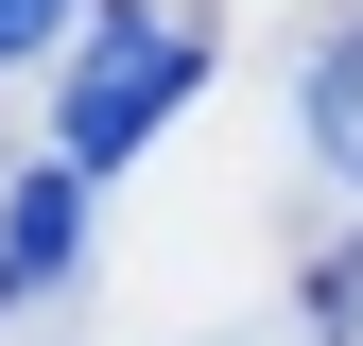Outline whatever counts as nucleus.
<instances>
[{
  "instance_id": "obj_5",
  "label": "nucleus",
  "mask_w": 363,
  "mask_h": 346,
  "mask_svg": "<svg viewBox=\"0 0 363 346\" xmlns=\"http://www.w3.org/2000/svg\"><path fill=\"white\" fill-rule=\"evenodd\" d=\"M329 329H346V346H363V260H346V277H329Z\"/></svg>"
},
{
  "instance_id": "obj_3",
  "label": "nucleus",
  "mask_w": 363,
  "mask_h": 346,
  "mask_svg": "<svg viewBox=\"0 0 363 346\" xmlns=\"http://www.w3.org/2000/svg\"><path fill=\"white\" fill-rule=\"evenodd\" d=\"M311 156L363 191V35H329V69H311Z\"/></svg>"
},
{
  "instance_id": "obj_4",
  "label": "nucleus",
  "mask_w": 363,
  "mask_h": 346,
  "mask_svg": "<svg viewBox=\"0 0 363 346\" xmlns=\"http://www.w3.org/2000/svg\"><path fill=\"white\" fill-rule=\"evenodd\" d=\"M52 35H69V0H0V69H18V52H52Z\"/></svg>"
},
{
  "instance_id": "obj_2",
  "label": "nucleus",
  "mask_w": 363,
  "mask_h": 346,
  "mask_svg": "<svg viewBox=\"0 0 363 346\" xmlns=\"http://www.w3.org/2000/svg\"><path fill=\"white\" fill-rule=\"evenodd\" d=\"M69 242H86V173H18V208H0V294H52L69 277Z\"/></svg>"
},
{
  "instance_id": "obj_1",
  "label": "nucleus",
  "mask_w": 363,
  "mask_h": 346,
  "mask_svg": "<svg viewBox=\"0 0 363 346\" xmlns=\"http://www.w3.org/2000/svg\"><path fill=\"white\" fill-rule=\"evenodd\" d=\"M191 86H208V35L191 18H104V52L69 69V173H121Z\"/></svg>"
}]
</instances>
